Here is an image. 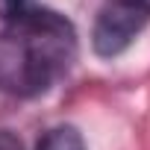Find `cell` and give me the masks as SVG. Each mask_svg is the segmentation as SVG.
Returning <instances> with one entry per match:
<instances>
[{
  "instance_id": "2",
  "label": "cell",
  "mask_w": 150,
  "mask_h": 150,
  "mask_svg": "<svg viewBox=\"0 0 150 150\" xmlns=\"http://www.w3.org/2000/svg\"><path fill=\"white\" fill-rule=\"evenodd\" d=\"M150 12L132 0H106L97 12L91 44L100 56H118L132 44V38L144 30Z\"/></svg>"
},
{
  "instance_id": "6",
  "label": "cell",
  "mask_w": 150,
  "mask_h": 150,
  "mask_svg": "<svg viewBox=\"0 0 150 150\" xmlns=\"http://www.w3.org/2000/svg\"><path fill=\"white\" fill-rule=\"evenodd\" d=\"M132 3H138V6H144V9L150 12V0H132Z\"/></svg>"
},
{
  "instance_id": "4",
  "label": "cell",
  "mask_w": 150,
  "mask_h": 150,
  "mask_svg": "<svg viewBox=\"0 0 150 150\" xmlns=\"http://www.w3.org/2000/svg\"><path fill=\"white\" fill-rule=\"evenodd\" d=\"M0 150H24L21 147V138L9 129H0Z\"/></svg>"
},
{
  "instance_id": "1",
  "label": "cell",
  "mask_w": 150,
  "mask_h": 150,
  "mask_svg": "<svg viewBox=\"0 0 150 150\" xmlns=\"http://www.w3.org/2000/svg\"><path fill=\"white\" fill-rule=\"evenodd\" d=\"M77 59V33L53 9L24 6L0 35V91L44 94Z\"/></svg>"
},
{
  "instance_id": "3",
  "label": "cell",
  "mask_w": 150,
  "mask_h": 150,
  "mask_svg": "<svg viewBox=\"0 0 150 150\" xmlns=\"http://www.w3.org/2000/svg\"><path fill=\"white\" fill-rule=\"evenodd\" d=\"M35 150H86V141L74 127H56L38 141Z\"/></svg>"
},
{
  "instance_id": "5",
  "label": "cell",
  "mask_w": 150,
  "mask_h": 150,
  "mask_svg": "<svg viewBox=\"0 0 150 150\" xmlns=\"http://www.w3.org/2000/svg\"><path fill=\"white\" fill-rule=\"evenodd\" d=\"M24 6H27V0H0V15H3V18H12V15H18Z\"/></svg>"
}]
</instances>
